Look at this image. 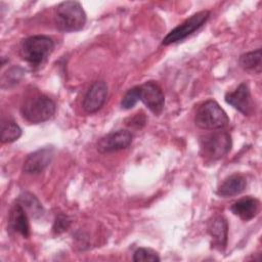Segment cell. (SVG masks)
Returning <instances> with one entry per match:
<instances>
[{
    "instance_id": "cell-18",
    "label": "cell",
    "mask_w": 262,
    "mask_h": 262,
    "mask_svg": "<svg viewBox=\"0 0 262 262\" xmlns=\"http://www.w3.org/2000/svg\"><path fill=\"white\" fill-rule=\"evenodd\" d=\"M21 135V129L12 120L3 121L1 124V142L10 143L17 140Z\"/></svg>"
},
{
    "instance_id": "cell-6",
    "label": "cell",
    "mask_w": 262,
    "mask_h": 262,
    "mask_svg": "<svg viewBox=\"0 0 262 262\" xmlns=\"http://www.w3.org/2000/svg\"><path fill=\"white\" fill-rule=\"evenodd\" d=\"M210 17V11L203 10L199 11L187 19H185L181 25L174 28L168 35L163 39V45H170L176 42H180L184 40L186 37L191 35L193 32L199 30Z\"/></svg>"
},
{
    "instance_id": "cell-1",
    "label": "cell",
    "mask_w": 262,
    "mask_h": 262,
    "mask_svg": "<svg viewBox=\"0 0 262 262\" xmlns=\"http://www.w3.org/2000/svg\"><path fill=\"white\" fill-rule=\"evenodd\" d=\"M55 24L62 32H77L86 24V13L77 1H64L55 9Z\"/></svg>"
},
{
    "instance_id": "cell-10",
    "label": "cell",
    "mask_w": 262,
    "mask_h": 262,
    "mask_svg": "<svg viewBox=\"0 0 262 262\" xmlns=\"http://www.w3.org/2000/svg\"><path fill=\"white\" fill-rule=\"evenodd\" d=\"M225 101L245 116L252 113L253 100L249 85L246 82L239 84L234 91L226 93Z\"/></svg>"
},
{
    "instance_id": "cell-8",
    "label": "cell",
    "mask_w": 262,
    "mask_h": 262,
    "mask_svg": "<svg viewBox=\"0 0 262 262\" xmlns=\"http://www.w3.org/2000/svg\"><path fill=\"white\" fill-rule=\"evenodd\" d=\"M132 142V134L128 130L113 131L103 137L97 143V150L101 154L114 152L127 148Z\"/></svg>"
},
{
    "instance_id": "cell-11",
    "label": "cell",
    "mask_w": 262,
    "mask_h": 262,
    "mask_svg": "<svg viewBox=\"0 0 262 262\" xmlns=\"http://www.w3.org/2000/svg\"><path fill=\"white\" fill-rule=\"evenodd\" d=\"M54 156L52 147H43L30 154L26 159L23 171L27 174H38L46 169Z\"/></svg>"
},
{
    "instance_id": "cell-5",
    "label": "cell",
    "mask_w": 262,
    "mask_h": 262,
    "mask_svg": "<svg viewBox=\"0 0 262 262\" xmlns=\"http://www.w3.org/2000/svg\"><path fill=\"white\" fill-rule=\"evenodd\" d=\"M201 155L203 158L216 161L223 158L231 148V137L226 131H214L200 139Z\"/></svg>"
},
{
    "instance_id": "cell-3",
    "label": "cell",
    "mask_w": 262,
    "mask_h": 262,
    "mask_svg": "<svg viewBox=\"0 0 262 262\" xmlns=\"http://www.w3.org/2000/svg\"><path fill=\"white\" fill-rule=\"evenodd\" d=\"M53 48L54 43L48 36H31L23 41L20 46V56L27 62L33 66H38L49 56Z\"/></svg>"
},
{
    "instance_id": "cell-7",
    "label": "cell",
    "mask_w": 262,
    "mask_h": 262,
    "mask_svg": "<svg viewBox=\"0 0 262 262\" xmlns=\"http://www.w3.org/2000/svg\"><path fill=\"white\" fill-rule=\"evenodd\" d=\"M139 100L155 115H160L164 108L165 96L161 87L154 81L138 86Z\"/></svg>"
},
{
    "instance_id": "cell-14",
    "label": "cell",
    "mask_w": 262,
    "mask_h": 262,
    "mask_svg": "<svg viewBox=\"0 0 262 262\" xmlns=\"http://www.w3.org/2000/svg\"><path fill=\"white\" fill-rule=\"evenodd\" d=\"M231 212L244 221L253 219L259 211V201L252 196H246L234 202L230 206Z\"/></svg>"
},
{
    "instance_id": "cell-17",
    "label": "cell",
    "mask_w": 262,
    "mask_h": 262,
    "mask_svg": "<svg viewBox=\"0 0 262 262\" xmlns=\"http://www.w3.org/2000/svg\"><path fill=\"white\" fill-rule=\"evenodd\" d=\"M261 49L247 52L239 57V66L246 70L254 73L261 72Z\"/></svg>"
},
{
    "instance_id": "cell-20",
    "label": "cell",
    "mask_w": 262,
    "mask_h": 262,
    "mask_svg": "<svg viewBox=\"0 0 262 262\" xmlns=\"http://www.w3.org/2000/svg\"><path fill=\"white\" fill-rule=\"evenodd\" d=\"M138 100H139V89H138V86H135L129 89L125 93L121 101V106L125 110H130L137 103Z\"/></svg>"
},
{
    "instance_id": "cell-21",
    "label": "cell",
    "mask_w": 262,
    "mask_h": 262,
    "mask_svg": "<svg viewBox=\"0 0 262 262\" xmlns=\"http://www.w3.org/2000/svg\"><path fill=\"white\" fill-rule=\"evenodd\" d=\"M71 224V220L69 219L68 216L66 215H62V214H59L55 221H54V224H53V231L55 233H61L63 232L64 230H67L69 228Z\"/></svg>"
},
{
    "instance_id": "cell-4",
    "label": "cell",
    "mask_w": 262,
    "mask_h": 262,
    "mask_svg": "<svg viewBox=\"0 0 262 262\" xmlns=\"http://www.w3.org/2000/svg\"><path fill=\"white\" fill-rule=\"evenodd\" d=\"M55 103L46 95L28 98L20 107L23 117L30 123L39 124L49 120L55 113Z\"/></svg>"
},
{
    "instance_id": "cell-9",
    "label": "cell",
    "mask_w": 262,
    "mask_h": 262,
    "mask_svg": "<svg viewBox=\"0 0 262 262\" xmlns=\"http://www.w3.org/2000/svg\"><path fill=\"white\" fill-rule=\"evenodd\" d=\"M107 96V85L104 81L94 82L87 90L83 99V110L87 114H93L99 111L104 104Z\"/></svg>"
},
{
    "instance_id": "cell-13",
    "label": "cell",
    "mask_w": 262,
    "mask_h": 262,
    "mask_svg": "<svg viewBox=\"0 0 262 262\" xmlns=\"http://www.w3.org/2000/svg\"><path fill=\"white\" fill-rule=\"evenodd\" d=\"M28 214L25 209L16 202L14 204L8 215V225L10 229L19 233L24 237H28L30 234V226H29V219Z\"/></svg>"
},
{
    "instance_id": "cell-12",
    "label": "cell",
    "mask_w": 262,
    "mask_h": 262,
    "mask_svg": "<svg viewBox=\"0 0 262 262\" xmlns=\"http://www.w3.org/2000/svg\"><path fill=\"white\" fill-rule=\"evenodd\" d=\"M208 232L213 239V245L218 250L225 249L227 244L228 224L223 216H215L208 223Z\"/></svg>"
},
{
    "instance_id": "cell-2",
    "label": "cell",
    "mask_w": 262,
    "mask_h": 262,
    "mask_svg": "<svg viewBox=\"0 0 262 262\" xmlns=\"http://www.w3.org/2000/svg\"><path fill=\"white\" fill-rule=\"evenodd\" d=\"M194 122L201 129L220 130L228 125L229 118L215 100L209 99L198 107Z\"/></svg>"
},
{
    "instance_id": "cell-19",
    "label": "cell",
    "mask_w": 262,
    "mask_h": 262,
    "mask_svg": "<svg viewBox=\"0 0 262 262\" xmlns=\"http://www.w3.org/2000/svg\"><path fill=\"white\" fill-rule=\"evenodd\" d=\"M161 259L155 251L146 248H139L133 254V261L141 262V261H150V262H159Z\"/></svg>"
},
{
    "instance_id": "cell-15",
    "label": "cell",
    "mask_w": 262,
    "mask_h": 262,
    "mask_svg": "<svg viewBox=\"0 0 262 262\" xmlns=\"http://www.w3.org/2000/svg\"><path fill=\"white\" fill-rule=\"evenodd\" d=\"M247 186V179L241 174H233L228 176L218 187L217 194L222 198L237 195L245 190Z\"/></svg>"
},
{
    "instance_id": "cell-16",
    "label": "cell",
    "mask_w": 262,
    "mask_h": 262,
    "mask_svg": "<svg viewBox=\"0 0 262 262\" xmlns=\"http://www.w3.org/2000/svg\"><path fill=\"white\" fill-rule=\"evenodd\" d=\"M17 203L25 209L27 214L34 219H38L43 216L44 209L39 200L31 192H23L17 199Z\"/></svg>"
}]
</instances>
